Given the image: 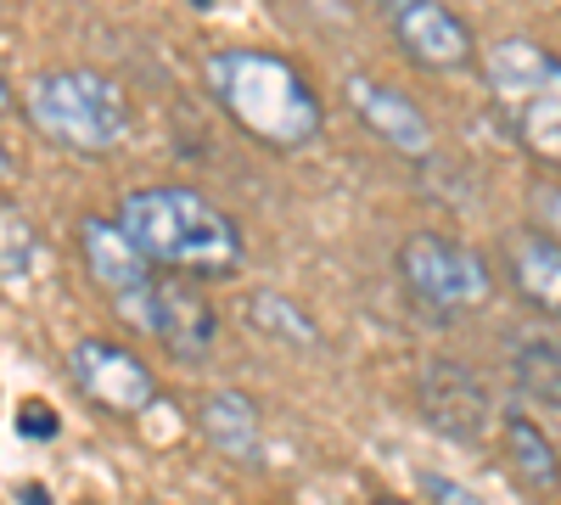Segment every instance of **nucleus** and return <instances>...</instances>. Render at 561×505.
Masks as SVG:
<instances>
[{"label":"nucleus","mask_w":561,"mask_h":505,"mask_svg":"<svg viewBox=\"0 0 561 505\" xmlns=\"http://www.w3.org/2000/svg\"><path fill=\"white\" fill-rule=\"evenodd\" d=\"M203 84L219 113L270 152H304L325 135V102L309 73L264 45H219L203 57Z\"/></svg>","instance_id":"f257e3e1"},{"label":"nucleus","mask_w":561,"mask_h":505,"mask_svg":"<svg viewBox=\"0 0 561 505\" xmlns=\"http://www.w3.org/2000/svg\"><path fill=\"white\" fill-rule=\"evenodd\" d=\"M113 225L129 237V248L152 269L192 275V282H219L237 275L248 259V242L214 197L197 186H135L118 197Z\"/></svg>","instance_id":"f03ea898"},{"label":"nucleus","mask_w":561,"mask_h":505,"mask_svg":"<svg viewBox=\"0 0 561 505\" xmlns=\"http://www.w3.org/2000/svg\"><path fill=\"white\" fill-rule=\"evenodd\" d=\"M23 118L73 158H107L135 135L129 90L102 68H45L23 90Z\"/></svg>","instance_id":"7ed1b4c3"},{"label":"nucleus","mask_w":561,"mask_h":505,"mask_svg":"<svg viewBox=\"0 0 561 505\" xmlns=\"http://www.w3.org/2000/svg\"><path fill=\"white\" fill-rule=\"evenodd\" d=\"M483 84L500 129L545 174H561V57L528 34H500L483 51Z\"/></svg>","instance_id":"20e7f679"},{"label":"nucleus","mask_w":561,"mask_h":505,"mask_svg":"<svg viewBox=\"0 0 561 505\" xmlns=\"http://www.w3.org/2000/svg\"><path fill=\"white\" fill-rule=\"evenodd\" d=\"M399 282L427 314H472L494 298L489 259L449 231H410L399 242Z\"/></svg>","instance_id":"39448f33"},{"label":"nucleus","mask_w":561,"mask_h":505,"mask_svg":"<svg viewBox=\"0 0 561 505\" xmlns=\"http://www.w3.org/2000/svg\"><path fill=\"white\" fill-rule=\"evenodd\" d=\"M140 337L163 343L180 365H197L208 359L214 337H219V314H214V298L192 282V275H169V269H152L135 292H124L113 303Z\"/></svg>","instance_id":"423d86ee"},{"label":"nucleus","mask_w":561,"mask_h":505,"mask_svg":"<svg viewBox=\"0 0 561 505\" xmlns=\"http://www.w3.org/2000/svg\"><path fill=\"white\" fill-rule=\"evenodd\" d=\"M393 45L427 73H472L478 45L449 0H377Z\"/></svg>","instance_id":"0eeeda50"},{"label":"nucleus","mask_w":561,"mask_h":505,"mask_svg":"<svg viewBox=\"0 0 561 505\" xmlns=\"http://www.w3.org/2000/svg\"><path fill=\"white\" fill-rule=\"evenodd\" d=\"M68 377L90 404L107 410V416H140V410H152V399H158L152 365L113 337H79L68 348Z\"/></svg>","instance_id":"6e6552de"},{"label":"nucleus","mask_w":561,"mask_h":505,"mask_svg":"<svg viewBox=\"0 0 561 505\" xmlns=\"http://www.w3.org/2000/svg\"><path fill=\"white\" fill-rule=\"evenodd\" d=\"M343 102L359 118V129L370 135V141H382L388 152H399V158H427L433 152V124H427V113H421L399 84L354 68L343 79Z\"/></svg>","instance_id":"1a4fd4ad"},{"label":"nucleus","mask_w":561,"mask_h":505,"mask_svg":"<svg viewBox=\"0 0 561 505\" xmlns=\"http://www.w3.org/2000/svg\"><path fill=\"white\" fill-rule=\"evenodd\" d=\"M421 416L449 444H478L494 422V399L478 371H466L455 359H433L421 371Z\"/></svg>","instance_id":"9d476101"},{"label":"nucleus","mask_w":561,"mask_h":505,"mask_svg":"<svg viewBox=\"0 0 561 505\" xmlns=\"http://www.w3.org/2000/svg\"><path fill=\"white\" fill-rule=\"evenodd\" d=\"M79 259H84V275L107 292V303H118L124 292H135L140 282L152 275V264L129 248V237L107 214H84L79 219Z\"/></svg>","instance_id":"9b49d317"},{"label":"nucleus","mask_w":561,"mask_h":505,"mask_svg":"<svg viewBox=\"0 0 561 505\" xmlns=\"http://www.w3.org/2000/svg\"><path fill=\"white\" fill-rule=\"evenodd\" d=\"M505 275L528 309H539L545 320H561V242L556 237H545L539 225L534 231H511L505 237Z\"/></svg>","instance_id":"f8f14e48"},{"label":"nucleus","mask_w":561,"mask_h":505,"mask_svg":"<svg viewBox=\"0 0 561 505\" xmlns=\"http://www.w3.org/2000/svg\"><path fill=\"white\" fill-rule=\"evenodd\" d=\"M203 438H208V449H219L237 467L264 461V416L242 388H214L203 399Z\"/></svg>","instance_id":"ddd939ff"},{"label":"nucleus","mask_w":561,"mask_h":505,"mask_svg":"<svg viewBox=\"0 0 561 505\" xmlns=\"http://www.w3.org/2000/svg\"><path fill=\"white\" fill-rule=\"evenodd\" d=\"M500 444H505L511 472H517L528 489H556V483H561V449L550 444V433H545L534 416L511 410V416L500 422Z\"/></svg>","instance_id":"4468645a"},{"label":"nucleus","mask_w":561,"mask_h":505,"mask_svg":"<svg viewBox=\"0 0 561 505\" xmlns=\"http://www.w3.org/2000/svg\"><path fill=\"white\" fill-rule=\"evenodd\" d=\"M45 237H39V225L23 214V203L12 197H0V292H18L28 287L34 275L45 269Z\"/></svg>","instance_id":"2eb2a0df"},{"label":"nucleus","mask_w":561,"mask_h":505,"mask_svg":"<svg viewBox=\"0 0 561 505\" xmlns=\"http://www.w3.org/2000/svg\"><path fill=\"white\" fill-rule=\"evenodd\" d=\"M242 314H248V326L259 332V337H270V343H298V348H320V320L298 303V298H287V292H248V303H242Z\"/></svg>","instance_id":"dca6fc26"},{"label":"nucleus","mask_w":561,"mask_h":505,"mask_svg":"<svg viewBox=\"0 0 561 505\" xmlns=\"http://www.w3.org/2000/svg\"><path fill=\"white\" fill-rule=\"evenodd\" d=\"M511 377H517V393L561 410V337H523L517 359H511Z\"/></svg>","instance_id":"f3484780"},{"label":"nucleus","mask_w":561,"mask_h":505,"mask_svg":"<svg viewBox=\"0 0 561 505\" xmlns=\"http://www.w3.org/2000/svg\"><path fill=\"white\" fill-rule=\"evenodd\" d=\"M18 433L34 438V444H51V438L62 433V422H57V410L45 404V399H23V404H18Z\"/></svg>","instance_id":"a211bd4d"},{"label":"nucleus","mask_w":561,"mask_h":505,"mask_svg":"<svg viewBox=\"0 0 561 505\" xmlns=\"http://www.w3.org/2000/svg\"><path fill=\"white\" fill-rule=\"evenodd\" d=\"M528 203H534V219L545 225V237L561 242V174H556V180H534Z\"/></svg>","instance_id":"6ab92c4d"},{"label":"nucleus","mask_w":561,"mask_h":505,"mask_svg":"<svg viewBox=\"0 0 561 505\" xmlns=\"http://www.w3.org/2000/svg\"><path fill=\"white\" fill-rule=\"evenodd\" d=\"M421 483H427V494L438 500V505H483L478 494H466V489H455L449 478H438V472H427V478H421Z\"/></svg>","instance_id":"aec40b11"},{"label":"nucleus","mask_w":561,"mask_h":505,"mask_svg":"<svg viewBox=\"0 0 561 505\" xmlns=\"http://www.w3.org/2000/svg\"><path fill=\"white\" fill-rule=\"evenodd\" d=\"M18 113V90L7 84V73H0V118H12Z\"/></svg>","instance_id":"412c9836"},{"label":"nucleus","mask_w":561,"mask_h":505,"mask_svg":"<svg viewBox=\"0 0 561 505\" xmlns=\"http://www.w3.org/2000/svg\"><path fill=\"white\" fill-rule=\"evenodd\" d=\"M12 180H18V163H12L7 141H0V186H12Z\"/></svg>","instance_id":"4be33fe9"},{"label":"nucleus","mask_w":561,"mask_h":505,"mask_svg":"<svg viewBox=\"0 0 561 505\" xmlns=\"http://www.w3.org/2000/svg\"><path fill=\"white\" fill-rule=\"evenodd\" d=\"M192 7H197V12H214V7H219V0H192Z\"/></svg>","instance_id":"5701e85b"},{"label":"nucleus","mask_w":561,"mask_h":505,"mask_svg":"<svg viewBox=\"0 0 561 505\" xmlns=\"http://www.w3.org/2000/svg\"><path fill=\"white\" fill-rule=\"evenodd\" d=\"M370 505H410V500H370Z\"/></svg>","instance_id":"b1692460"}]
</instances>
